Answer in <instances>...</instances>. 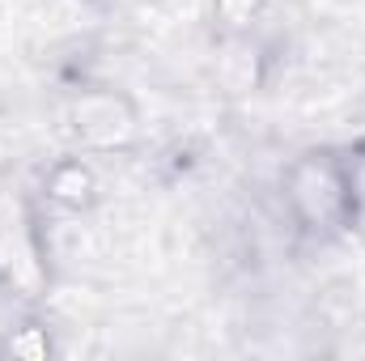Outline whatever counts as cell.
<instances>
[{
	"mask_svg": "<svg viewBox=\"0 0 365 361\" xmlns=\"http://www.w3.org/2000/svg\"><path fill=\"white\" fill-rule=\"evenodd\" d=\"M255 4L259 0H212V17L221 21V30L234 39V34H247L251 17H255Z\"/></svg>",
	"mask_w": 365,
	"mask_h": 361,
	"instance_id": "obj_7",
	"label": "cell"
},
{
	"mask_svg": "<svg viewBox=\"0 0 365 361\" xmlns=\"http://www.w3.org/2000/svg\"><path fill=\"white\" fill-rule=\"evenodd\" d=\"M43 195H47L56 208H64V213H81V208H90L93 195H98L93 171L86 162H77V158H64V162H56V166L47 171Z\"/></svg>",
	"mask_w": 365,
	"mask_h": 361,
	"instance_id": "obj_4",
	"label": "cell"
},
{
	"mask_svg": "<svg viewBox=\"0 0 365 361\" xmlns=\"http://www.w3.org/2000/svg\"><path fill=\"white\" fill-rule=\"evenodd\" d=\"M73 136L86 149H128L140 132V115L132 98L119 90H86L68 102Z\"/></svg>",
	"mask_w": 365,
	"mask_h": 361,
	"instance_id": "obj_2",
	"label": "cell"
},
{
	"mask_svg": "<svg viewBox=\"0 0 365 361\" xmlns=\"http://www.w3.org/2000/svg\"><path fill=\"white\" fill-rule=\"evenodd\" d=\"M221 81L234 93H247L259 86V51L247 43V34L230 39V56L221 60Z\"/></svg>",
	"mask_w": 365,
	"mask_h": 361,
	"instance_id": "obj_5",
	"label": "cell"
},
{
	"mask_svg": "<svg viewBox=\"0 0 365 361\" xmlns=\"http://www.w3.org/2000/svg\"><path fill=\"white\" fill-rule=\"evenodd\" d=\"M0 280L21 298H38L47 285V268H43V255L34 243L30 213L9 195H0Z\"/></svg>",
	"mask_w": 365,
	"mask_h": 361,
	"instance_id": "obj_3",
	"label": "cell"
},
{
	"mask_svg": "<svg viewBox=\"0 0 365 361\" xmlns=\"http://www.w3.org/2000/svg\"><path fill=\"white\" fill-rule=\"evenodd\" d=\"M0 353L43 361L47 353H51V336H47V327H17V332H9V340L0 345Z\"/></svg>",
	"mask_w": 365,
	"mask_h": 361,
	"instance_id": "obj_6",
	"label": "cell"
},
{
	"mask_svg": "<svg viewBox=\"0 0 365 361\" xmlns=\"http://www.w3.org/2000/svg\"><path fill=\"white\" fill-rule=\"evenodd\" d=\"M284 200L302 230L340 234L353 217V179L340 158L306 153L284 171Z\"/></svg>",
	"mask_w": 365,
	"mask_h": 361,
	"instance_id": "obj_1",
	"label": "cell"
}]
</instances>
